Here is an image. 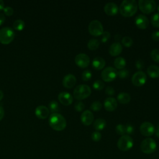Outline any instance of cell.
<instances>
[{"label": "cell", "instance_id": "cell-1", "mask_svg": "<svg viewBox=\"0 0 159 159\" xmlns=\"http://www.w3.org/2000/svg\"><path fill=\"white\" fill-rule=\"evenodd\" d=\"M138 4L135 0H124L119 7L120 14L124 17H131L134 16L137 11Z\"/></svg>", "mask_w": 159, "mask_h": 159}, {"label": "cell", "instance_id": "cell-2", "mask_svg": "<svg viewBox=\"0 0 159 159\" xmlns=\"http://www.w3.org/2000/svg\"><path fill=\"white\" fill-rule=\"evenodd\" d=\"M50 126L55 130L61 131L66 126V121L65 117L59 113H52L49 117Z\"/></svg>", "mask_w": 159, "mask_h": 159}, {"label": "cell", "instance_id": "cell-3", "mask_svg": "<svg viewBox=\"0 0 159 159\" xmlns=\"http://www.w3.org/2000/svg\"><path fill=\"white\" fill-rule=\"evenodd\" d=\"M91 93V88L86 84H80L77 86L73 91V96L76 99L82 100L88 96Z\"/></svg>", "mask_w": 159, "mask_h": 159}, {"label": "cell", "instance_id": "cell-4", "mask_svg": "<svg viewBox=\"0 0 159 159\" xmlns=\"http://www.w3.org/2000/svg\"><path fill=\"white\" fill-rule=\"evenodd\" d=\"M15 37L13 29L9 27H4L0 29V42L3 44H9Z\"/></svg>", "mask_w": 159, "mask_h": 159}, {"label": "cell", "instance_id": "cell-5", "mask_svg": "<svg viewBox=\"0 0 159 159\" xmlns=\"http://www.w3.org/2000/svg\"><path fill=\"white\" fill-rule=\"evenodd\" d=\"M134 145L133 139L129 135H122L118 140L117 145L118 148L122 151L126 152L132 148Z\"/></svg>", "mask_w": 159, "mask_h": 159}, {"label": "cell", "instance_id": "cell-6", "mask_svg": "<svg viewBox=\"0 0 159 159\" xmlns=\"http://www.w3.org/2000/svg\"><path fill=\"white\" fill-rule=\"evenodd\" d=\"M157 143L152 138L145 139L140 144V149L142 152L146 154H151L157 149Z\"/></svg>", "mask_w": 159, "mask_h": 159}, {"label": "cell", "instance_id": "cell-7", "mask_svg": "<svg viewBox=\"0 0 159 159\" xmlns=\"http://www.w3.org/2000/svg\"><path fill=\"white\" fill-rule=\"evenodd\" d=\"M138 6L140 10L147 14L153 12L157 7L156 2L153 0H139Z\"/></svg>", "mask_w": 159, "mask_h": 159}, {"label": "cell", "instance_id": "cell-8", "mask_svg": "<svg viewBox=\"0 0 159 159\" xmlns=\"http://www.w3.org/2000/svg\"><path fill=\"white\" fill-rule=\"evenodd\" d=\"M88 30L91 35L93 36H99L103 33V27L101 22L98 20L90 22L88 25Z\"/></svg>", "mask_w": 159, "mask_h": 159}, {"label": "cell", "instance_id": "cell-9", "mask_svg": "<svg viewBox=\"0 0 159 159\" xmlns=\"http://www.w3.org/2000/svg\"><path fill=\"white\" fill-rule=\"evenodd\" d=\"M117 76V71L116 68L108 66L104 68L101 73L102 80L106 82H111Z\"/></svg>", "mask_w": 159, "mask_h": 159}, {"label": "cell", "instance_id": "cell-10", "mask_svg": "<svg viewBox=\"0 0 159 159\" xmlns=\"http://www.w3.org/2000/svg\"><path fill=\"white\" fill-rule=\"evenodd\" d=\"M147 81V75L142 71H139L135 73L132 77V83L134 86H142Z\"/></svg>", "mask_w": 159, "mask_h": 159}, {"label": "cell", "instance_id": "cell-11", "mask_svg": "<svg viewBox=\"0 0 159 159\" xmlns=\"http://www.w3.org/2000/svg\"><path fill=\"white\" fill-rule=\"evenodd\" d=\"M140 131L143 136L150 137L155 133V129L151 122H144L140 126Z\"/></svg>", "mask_w": 159, "mask_h": 159}, {"label": "cell", "instance_id": "cell-12", "mask_svg": "<svg viewBox=\"0 0 159 159\" xmlns=\"http://www.w3.org/2000/svg\"><path fill=\"white\" fill-rule=\"evenodd\" d=\"M75 63L80 68H85L88 66L90 63V58L88 55L85 53H79L75 58Z\"/></svg>", "mask_w": 159, "mask_h": 159}, {"label": "cell", "instance_id": "cell-13", "mask_svg": "<svg viewBox=\"0 0 159 159\" xmlns=\"http://www.w3.org/2000/svg\"><path fill=\"white\" fill-rule=\"evenodd\" d=\"M135 25L140 29H145L149 24L147 17L143 14H139L135 19Z\"/></svg>", "mask_w": 159, "mask_h": 159}, {"label": "cell", "instance_id": "cell-14", "mask_svg": "<svg viewBox=\"0 0 159 159\" xmlns=\"http://www.w3.org/2000/svg\"><path fill=\"white\" fill-rule=\"evenodd\" d=\"M80 119L83 124L84 125H90L94 120V116L91 111L86 110L82 112Z\"/></svg>", "mask_w": 159, "mask_h": 159}, {"label": "cell", "instance_id": "cell-15", "mask_svg": "<svg viewBox=\"0 0 159 159\" xmlns=\"http://www.w3.org/2000/svg\"><path fill=\"white\" fill-rule=\"evenodd\" d=\"M59 101L65 106H69L73 102V96L68 92H61L58 96Z\"/></svg>", "mask_w": 159, "mask_h": 159}, {"label": "cell", "instance_id": "cell-16", "mask_svg": "<svg viewBox=\"0 0 159 159\" xmlns=\"http://www.w3.org/2000/svg\"><path fill=\"white\" fill-rule=\"evenodd\" d=\"M76 77L72 74H68L65 75L63 79L62 84L66 88H71L76 84Z\"/></svg>", "mask_w": 159, "mask_h": 159}, {"label": "cell", "instance_id": "cell-17", "mask_svg": "<svg viewBox=\"0 0 159 159\" xmlns=\"http://www.w3.org/2000/svg\"><path fill=\"white\" fill-rule=\"evenodd\" d=\"M105 13L108 16H115L118 13L119 7L114 2H108L104 7Z\"/></svg>", "mask_w": 159, "mask_h": 159}, {"label": "cell", "instance_id": "cell-18", "mask_svg": "<svg viewBox=\"0 0 159 159\" xmlns=\"http://www.w3.org/2000/svg\"><path fill=\"white\" fill-rule=\"evenodd\" d=\"M49 112H50V111L48 108L42 105L37 106L35 111L36 116L40 119H46L48 116Z\"/></svg>", "mask_w": 159, "mask_h": 159}, {"label": "cell", "instance_id": "cell-19", "mask_svg": "<svg viewBox=\"0 0 159 159\" xmlns=\"http://www.w3.org/2000/svg\"><path fill=\"white\" fill-rule=\"evenodd\" d=\"M104 106L106 111H113L117 107V102L115 98L112 97L107 98L104 102Z\"/></svg>", "mask_w": 159, "mask_h": 159}, {"label": "cell", "instance_id": "cell-20", "mask_svg": "<svg viewBox=\"0 0 159 159\" xmlns=\"http://www.w3.org/2000/svg\"><path fill=\"white\" fill-rule=\"evenodd\" d=\"M122 51V45L117 42L113 43L109 48V53L111 56L116 57L119 55Z\"/></svg>", "mask_w": 159, "mask_h": 159}, {"label": "cell", "instance_id": "cell-21", "mask_svg": "<svg viewBox=\"0 0 159 159\" xmlns=\"http://www.w3.org/2000/svg\"><path fill=\"white\" fill-rule=\"evenodd\" d=\"M106 65V61L104 59L100 57H95L92 61V66L94 69L97 70H102Z\"/></svg>", "mask_w": 159, "mask_h": 159}, {"label": "cell", "instance_id": "cell-22", "mask_svg": "<svg viewBox=\"0 0 159 159\" xmlns=\"http://www.w3.org/2000/svg\"><path fill=\"white\" fill-rule=\"evenodd\" d=\"M147 73L152 78L159 77V66L157 65H150L147 68Z\"/></svg>", "mask_w": 159, "mask_h": 159}, {"label": "cell", "instance_id": "cell-23", "mask_svg": "<svg viewBox=\"0 0 159 159\" xmlns=\"http://www.w3.org/2000/svg\"><path fill=\"white\" fill-rule=\"evenodd\" d=\"M130 96L129 95V94L127 93H120L117 96V101L122 104H127L130 102Z\"/></svg>", "mask_w": 159, "mask_h": 159}, {"label": "cell", "instance_id": "cell-24", "mask_svg": "<svg viewBox=\"0 0 159 159\" xmlns=\"http://www.w3.org/2000/svg\"><path fill=\"white\" fill-rule=\"evenodd\" d=\"M106 121L104 119L99 118L95 120L93 123V127L94 129L98 130H103L106 126Z\"/></svg>", "mask_w": 159, "mask_h": 159}, {"label": "cell", "instance_id": "cell-25", "mask_svg": "<svg viewBox=\"0 0 159 159\" xmlns=\"http://www.w3.org/2000/svg\"><path fill=\"white\" fill-rule=\"evenodd\" d=\"M114 65L116 68L119 70L124 69L126 65V61L123 57H117L114 61Z\"/></svg>", "mask_w": 159, "mask_h": 159}, {"label": "cell", "instance_id": "cell-26", "mask_svg": "<svg viewBox=\"0 0 159 159\" xmlns=\"http://www.w3.org/2000/svg\"><path fill=\"white\" fill-rule=\"evenodd\" d=\"M99 44L100 43L98 40L96 39H91L88 41L87 47L90 50H95L98 48Z\"/></svg>", "mask_w": 159, "mask_h": 159}, {"label": "cell", "instance_id": "cell-27", "mask_svg": "<svg viewBox=\"0 0 159 159\" xmlns=\"http://www.w3.org/2000/svg\"><path fill=\"white\" fill-rule=\"evenodd\" d=\"M48 107L52 113H57V112L59 111L60 107L58 105V103L56 101H52L50 102L48 104Z\"/></svg>", "mask_w": 159, "mask_h": 159}, {"label": "cell", "instance_id": "cell-28", "mask_svg": "<svg viewBox=\"0 0 159 159\" xmlns=\"http://www.w3.org/2000/svg\"><path fill=\"white\" fill-rule=\"evenodd\" d=\"M13 27L17 30H22L25 27V22L21 19H17L14 22Z\"/></svg>", "mask_w": 159, "mask_h": 159}, {"label": "cell", "instance_id": "cell-29", "mask_svg": "<svg viewBox=\"0 0 159 159\" xmlns=\"http://www.w3.org/2000/svg\"><path fill=\"white\" fill-rule=\"evenodd\" d=\"M150 22L152 25L155 27H159V13H155L151 16Z\"/></svg>", "mask_w": 159, "mask_h": 159}, {"label": "cell", "instance_id": "cell-30", "mask_svg": "<svg viewBox=\"0 0 159 159\" xmlns=\"http://www.w3.org/2000/svg\"><path fill=\"white\" fill-rule=\"evenodd\" d=\"M122 43L125 47H130L133 44V40L131 37L128 36H125L122 39Z\"/></svg>", "mask_w": 159, "mask_h": 159}, {"label": "cell", "instance_id": "cell-31", "mask_svg": "<svg viewBox=\"0 0 159 159\" xmlns=\"http://www.w3.org/2000/svg\"><path fill=\"white\" fill-rule=\"evenodd\" d=\"M150 57L152 59L157 63H159V49L155 48L150 52Z\"/></svg>", "mask_w": 159, "mask_h": 159}, {"label": "cell", "instance_id": "cell-32", "mask_svg": "<svg viewBox=\"0 0 159 159\" xmlns=\"http://www.w3.org/2000/svg\"><path fill=\"white\" fill-rule=\"evenodd\" d=\"M92 77V73L89 70H86L83 71L81 74V78L84 81H89Z\"/></svg>", "mask_w": 159, "mask_h": 159}, {"label": "cell", "instance_id": "cell-33", "mask_svg": "<svg viewBox=\"0 0 159 159\" xmlns=\"http://www.w3.org/2000/svg\"><path fill=\"white\" fill-rule=\"evenodd\" d=\"M93 87L95 90L100 91L104 87V83L101 80H96L93 84Z\"/></svg>", "mask_w": 159, "mask_h": 159}, {"label": "cell", "instance_id": "cell-34", "mask_svg": "<svg viewBox=\"0 0 159 159\" xmlns=\"http://www.w3.org/2000/svg\"><path fill=\"white\" fill-rule=\"evenodd\" d=\"M102 108V104L98 101H94L90 106V109L93 111H99Z\"/></svg>", "mask_w": 159, "mask_h": 159}, {"label": "cell", "instance_id": "cell-35", "mask_svg": "<svg viewBox=\"0 0 159 159\" xmlns=\"http://www.w3.org/2000/svg\"><path fill=\"white\" fill-rule=\"evenodd\" d=\"M116 132L117 134L120 135H124L125 134V125L122 124H118L116 127Z\"/></svg>", "mask_w": 159, "mask_h": 159}, {"label": "cell", "instance_id": "cell-36", "mask_svg": "<svg viewBox=\"0 0 159 159\" xmlns=\"http://www.w3.org/2000/svg\"><path fill=\"white\" fill-rule=\"evenodd\" d=\"M129 71L125 68L120 70L119 71H117V76L121 79H124L127 78L129 76Z\"/></svg>", "mask_w": 159, "mask_h": 159}, {"label": "cell", "instance_id": "cell-37", "mask_svg": "<svg viewBox=\"0 0 159 159\" xmlns=\"http://www.w3.org/2000/svg\"><path fill=\"white\" fill-rule=\"evenodd\" d=\"M101 134L98 131H95L91 134V139L94 142H99L101 139Z\"/></svg>", "mask_w": 159, "mask_h": 159}, {"label": "cell", "instance_id": "cell-38", "mask_svg": "<svg viewBox=\"0 0 159 159\" xmlns=\"http://www.w3.org/2000/svg\"><path fill=\"white\" fill-rule=\"evenodd\" d=\"M84 109V104L81 101H78L75 104V109L78 112H81Z\"/></svg>", "mask_w": 159, "mask_h": 159}, {"label": "cell", "instance_id": "cell-39", "mask_svg": "<svg viewBox=\"0 0 159 159\" xmlns=\"http://www.w3.org/2000/svg\"><path fill=\"white\" fill-rule=\"evenodd\" d=\"M111 37V34L107 31H104L101 35V42L102 43L106 42Z\"/></svg>", "mask_w": 159, "mask_h": 159}, {"label": "cell", "instance_id": "cell-40", "mask_svg": "<svg viewBox=\"0 0 159 159\" xmlns=\"http://www.w3.org/2000/svg\"><path fill=\"white\" fill-rule=\"evenodd\" d=\"M135 67L139 70H141L144 68V62L142 60L139 59L135 62Z\"/></svg>", "mask_w": 159, "mask_h": 159}, {"label": "cell", "instance_id": "cell-41", "mask_svg": "<svg viewBox=\"0 0 159 159\" xmlns=\"http://www.w3.org/2000/svg\"><path fill=\"white\" fill-rule=\"evenodd\" d=\"M125 133H127L129 135L132 134L134 132V127L130 124H127L126 125H125Z\"/></svg>", "mask_w": 159, "mask_h": 159}, {"label": "cell", "instance_id": "cell-42", "mask_svg": "<svg viewBox=\"0 0 159 159\" xmlns=\"http://www.w3.org/2000/svg\"><path fill=\"white\" fill-rule=\"evenodd\" d=\"M4 12L5 14L7 15V16H12L13 14L14 10H13V9L11 7L7 6V7L4 8Z\"/></svg>", "mask_w": 159, "mask_h": 159}, {"label": "cell", "instance_id": "cell-43", "mask_svg": "<svg viewBox=\"0 0 159 159\" xmlns=\"http://www.w3.org/2000/svg\"><path fill=\"white\" fill-rule=\"evenodd\" d=\"M105 93L109 96H113L115 94L114 89L111 86H107L105 89Z\"/></svg>", "mask_w": 159, "mask_h": 159}, {"label": "cell", "instance_id": "cell-44", "mask_svg": "<svg viewBox=\"0 0 159 159\" xmlns=\"http://www.w3.org/2000/svg\"><path fill=\"white\" fill-rule=\"evenodd\" d=\"M152 38L155 41H159V30L155 31L152 34Z\"/></svg>", "mask_w": 159, "mask_h": 159}, {"label": "cell", "instance_id": "cell-45", "mask_svg": "<svg viewBox=\"0 0 159 159\" xmlns=\"http://www.w3.org/2000/svg\"><path fill=\"white\" fill-rule=\"evenodd\" d=\"M4 116V108L1 105H0V120L3 118Z\"/></svg>", "mask_w": 159, "mask_h": 159}, {"label": "cell", "instance_id": "cell-46", "mask_svg": "<svg viewBox=\"0 0 159 159\" xmlns=\"http://www.w3.org/2000/svg\"><path fill=\"white\" fill-rule=\"evenodd\" d=\"M5 19H6L5 16L2 13H0V25L4 23V22L5 21Z\"/></svg>", "mask_w": 159, "mask_h": 159}, {"label": "cell", "instance_id": "cell-47", "mask_svg": "<svg viewBox=\"0 0 159 159\" xmlns=\"http://www.w3.org/2000/svg\"><path fill=\"white\" fill-rule=\"evenodd\" d=\"M155 135H156L158 138H159V124H158V125H157V129H156L155 131Z\"/></svg>", "mask_w": 159, "mask_h": 159}, {"label": "cell", "instance_id": "cell-48", "mask_svg": "<svg viewBox=\"0 0 159 159\" xmlns=\"http://www.w3.org/2000/svg\"><path fill=\"white\" fill-rule=\"evenodd\" d=\"M4 4L3 1L0 0V10L4 9Z\"/></svg>", "mask_w": 159, "mask_h": 159}, {"label": "cell", "instance_id": "cell-49", "mask_svg": "<svg viewBox=\"0 0 159 159\" xmlns=\"http://www.w3.org/2000/svg\"><path fill=\"white\" fill-rule=\"evenodd\" d=\"M3 96H4L3 93H2V91L0 89V101L3 98Z\"/></svg>", "mask_w": 159, "mask_h": 159}, {"label": "cell", "instance_id": "cell-50", "mask_svg": "<svg viewBox=\"0 0 159 159\" xmlns=\"http://www.w3.org/2000/svg\"><path fill=\"white\" fill-rule=\"evenodd\" d=\"M157 10H158V13H159V4H158V6H157Z\"/></svg>", "mask_w": 159, "mask_h": 159}]
</instances>
